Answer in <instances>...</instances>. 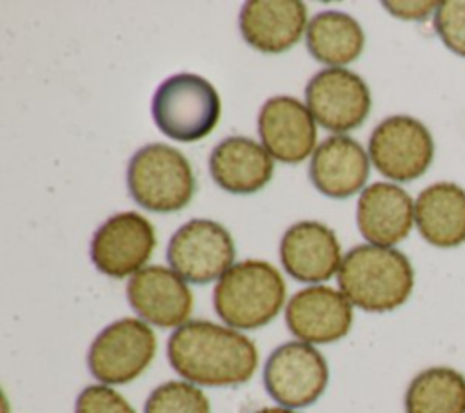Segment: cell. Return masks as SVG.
<instances>
[{
    "label": "cell",
    "mask_w": 465,
    "mask_h": 413,
    "mask_svg": "<svg viewBox=\"0 0 465 413\" xmlns=\"http://www.w3.org/2000/svg\"><path fill=\"white\" fill-rule=\"evenodd\" d=\"M167 357L176 373L200 386H240L258 366L251 338L209 320H189L176 327L167 342Z\"/></svg>",
    "instance_id": "1"
},
{
    "label": "cell",
    "mask_w": 465,
    "mask_h": 413,
    "mask_svg": "<svg viewBox=\"0 0 465 413\" xmlns=\"http://www.w3.org/2000/svg\"><path fill=\"white\" fill-rule=\"evenodd\" d=\"M338 286L351 304L363 311L385 313L400 307L414 287L409 258L392 247L356 246L341 260Z\"/></svg>",
    "instance_id": "2"
},
{
    "label": "cell",
    "mask_w": 465,
    "mask_h": 413,
    "mask_svg": "<svg viewBox=\"0 0 465 413\" xmlns=\"http://www.w3.org/2000/svg\"><path fill=\"white\" fill-rule=\"evenodd\" d=\"M214 309L232 329H256L271 322L283 306L285 282L263 260L232 264L214 287Z\"/></svg>",
    "instance_id": "3"
},
{
    "label": "cell",
    "mask_w": 465,
    "mask_h": 413,
    "mask_svg": "<svg viewBox=\"0 0 465 413\" xmlns=\"http://www.w3.org/2000/svg\"><path fill=\"white\" fill-rule=\"evenodd\" d=\"M220 107L213 84L193 73L165 78L151 104L158 129L178 142H196L207 136L220 120Z\"/></svg>",
    "instance_id": "4"
},
{
    "label": "cell",
    "mask_w": 465,
    "mask_h": 413,
    "mask_svg": "<svg viewBox=\"0 0 465 413\" xmlns=\"http://www.w3.org/2000/svg\"><path fill=\"white\" fill-rule=\"evenodd\" d=\"M127 187L143 209L173 213L189 204L194 193V175L189 160L173 146L147 144L129 162Z\"/></svg>",
    "instance_id": "5"
},
{
    "label": "cell",
    "mask_w": 465,
    "mask_h": 413,
    "mask_svg": "<svg viewBox=\"0 0 465 413\" xmlns=\"http://www.w3.org/2000/svg\"><path fill=\"white\" fill-rule=\"evenodd\" d=\"M156 351L153 329L138 318H120L93 340L89 371L102 384H127L151 364Z\"/></svg>",
    "instance_id": "6"
},
{
    "label": "cell",
    "mask_w": 465,
    "mask_h": 413,
    "mask_svg": "<svg viewBox=\"0 0 465 413\" xmlns=\"http://www.w3.org/2000/svg\"><path fill=\"white\" fill-rule=\"evenodd\" d=\"M329 380L323 355L307 342H285L267 358L263 384L283 408H305L320 398Z\"/></svg>",
    "instance_id": "7"
},
{
    "label": "cell",
    "mask_w": 465,
    "mask_h": 413,
    "mask_svg": "<svg viewBox=\"0 0 465 413\" xmlns=\"http://www.w3.org/2000/svg\"><path fill=\"white\" fill-rule=\"evenodd\" d=\"M434 155L429 129L407 115L389 116L376 126L369 138V156L387 178L409 182L421 176Z\"/></svg>",
    "instance_id": "8"
},
{
    "label": "cell",
    "mask_w": 465,
    "mask_h": 413,
    "mask_svg": "<svg viewBox=\"0 0 465 413\" xmlns=\"http://www.w3.org/2000/svg\"><path fill=\"white\" fill-rule=\"evenodd\" d=\"M167 260L171 269L183 280L207 284L232 266L234 242L222 224L194 218L171 237Z\"/></svg>",
    "instance_id": "9"
},
{
    "label": "cell",
    "mask_w": 465,
    "mask_h": 413,
    "mask_svg": "<svg viewBox=\"0 0 465 413\" xmlns=\"http://www.w3.org/2000/svg\"><path fill=\"white\" fill-rule=\"evenodd\" d=\"M305 102L312 118L334 133L361 126L371 111L367 84L345 67H327L316 73L305 87Z\"/></svg>",
    "instance_id": "10"
},
{
    "label": "cell",
    "mask_w": 465,
    "mask_h": 413,
    "mask_svg": "<svg viewBox=\"0 0 465 413\" xmlns=\"http://www.w3.org/2000/svg\"><path fill=\"white\" fill-rule=\"evenodd\" d=\"M154 244V229L145 217L134 211L116 213L93 235L91 260L102 273L122 278L142 269Z\"/></svg>",
    "instance_id": "11"
},
{
    "label": "cell",
    "mask_w": 465,
    "mask_h": 413,
    "mask_svg": "<svg viewBox=\"0 0 465 413\" xmlns=\"http://www.w3.org/2000/svg\"><path fill=\"white\" fill-rule=\"evenodd\" d=\"M285 322L300 342L329 344L349 333L352 304L329 286H309L287 302Z\"/></svg>",
    "instance_id": "12"
},
{
    "label": "cell",
    "mask_w": 465,
    "mask_h": 413,
    "mask_svg": "<svg viewBox=\"0 0 465 413\" xmlns=\"http://www.w3.org/2000/svg\"><path fill=\"white\" fill-rule=\"evenodd\" d=\"M127 300L136 315L158 327H180L193 309L189 286L163 266H149L134 273L127 284Z\"/></svg>",
    "instance_id": "13"
},
{
    "label": "cell",
    "mask_w": 465,
    "mask_h": 413,
    "mask_svg": "<svg viewBox=\"0 0 465 413\" xmlns=\"http://www.w3.org/2000/svg\"><path fill=\"white\" fill-rule=\"evenodd\" d=\"M258 133L269 155L285 164L302 162L316 144V126L309 107L285 95L272 96L262 106Z\"/></svg>",
    "instance_id": "14"
},
{
    "label": "cell",
    "mask_w": 465,
    "mask_h": 413,
    "mask_svg": "<svg viewBox=\"0 0 465 413\" xmlns=\"http://www.w3.org/2000/svg\"><path fill=\"white\" fill-rule=\"evenodd\" d=\"M340 258L334 231L314 220L291 226L280 242L282 266L300 282L329 280L340 269Z\"/></svg>",
    "instance_id": "15"
},
{
    "label": "cell",
    "mask_w": 465,
    "mask_h": 413,
    "mask_svg": "<svg viewBox=\"0 0 465 413\" xmlns=\"http://www.w3.org/2000/svg\"><path fill=\"white\" fill-rule=\"evenodd\" d=\"M356 222L367 242L391 247L411 233L414 222L412 198L396 184H371L360 195Z\"/></svg>",
    "instance_id": "16"
},
{
    "label": "cell",
    "mask_w": 465,
    "mask_h": 413,
    "mask_svg": "<svg viewBox=\"0 0 465 413\" xmlns=\"http://www.w3.org/2000/svg\"><path fill=\"white\" fill-rule=\"evenodd\" d=\"M305 24L307 7L300 0H251L240 11V31L245 42L271 55L294 45Z\"/></svg>",
    "instance_id": "17"
},
{
    "label": "cell",
    "mask_w": 465,
    "mask_h": 413,
    "mask_svg": "<svg viewBox=\"0 0 465 413\" xmlns=\"http://www.w3.org/2000/svg\"><path fill=\"white\" fill-rule=\"evenodd\" d=\"M309 176L325 196L349 198L363 187L369 176L367 153L351 136H329L314 149Z\"/></svg>",
    "instance_id": "18"
},
{
    "label": "cell",
    "mask_w": 465,
    "mask_h": 413,
    "mask_svg": "<svg viewBox=\"0 0 465 413\" xmlns=\"http://www.w3.org/2000/svg\"><path fill=\"white\" fill-rule=\"evenodd\" d=\"M272 158L252 138H223L209 156L213 180L225 191L247 195L262 189L272 176Z\"/></svg>",
    "instance_id": "19"
},
{
    "label": "cell",
    "mask_w": 465,
    "mask_h": 413,
    "mask_svg": "<svg viewBox=\"0 0 465 413\" xmlns=\"http://www.w3.org/2000/svg\"><path fill=\"white\" fill-rule=\"evenodd\" d=\"M414 220L421 237L438 247L465 242V191L452 182L425 187L414 204Z\"/></svg>",
    "instance_id": "20"
},
{
    "label": "cell",
    "mask_w": 465,
    "mask_h": 413,
    "mask_svg": "<svg viewBox=\"0 0 465 413\" xmlns=\"http://www.w3.org/2000/svg\"><path fill=\"white\" fill-rule=\"evenodd\" d=\"M307 49L322 64L340 67L360 56L365 35L360 24L341 11H322L307 24Z\"/></svg>",
    "instance_id": "21"
},
{
    "label": "cell",
    "mask_w": 465,
    "mask_h": 413,
    "mask_svg": "<svg viewBox=\"0 0 465 413\" xmlns=\"http://www.w3.org/2000/svg\"><path fill=\"white\" fill-rule=\"evenodd\" d=\"M405 413H465V377L443 366L418 373L405 393Z\"/></svg>",
    "instance_id": "22"
},
{
    "label": "cell",
    "mask_w": 465,
    "mask_h": 413,
    "mask_svg": "<svg viewBox=\"0 0 465 413\" xmlns=\"http://www.w3.org/2000/svg\"><path fill=\"white\" fill-rule=\"evenodd\" d=\"M143 413H211L200 388L183 380H169L149 395Z\"/></svg>",
    "instance_id": "23"
},
{
    "label": "cell",
    "mask_w": 465,
    "mask_h": 413,
    "mask_svg": "<svg viewBox=\"0 0 465 413\" xmlns=\"http://www.w3.org/2000/svg\"><path fill=\"white\" fill-rule=\"evenodd\" d=\"M434 27L452 53L465 56V0L440 2Z\"/></svg>",
    "instance_id": "24"
},
{
    "label": "cell",
    "mask_w": 465,
    "mask_h": 413,
    "mask_svg": "<svg viewBox=\"0 0 465 413\" xmlns=\"http://www.w3.org/2000/svg\"><path fill=\"white\" fill-rule=\"evenodd\" d=\"M74 413H136L133 406L105 384L87 386L76 398Z\"/></svg>",
    "instance_id": "25"
},
{
    "label": "cell",
    "mask_w": 465,
    "mask_h": 413,
    "mask_svg": "<svg viewBox=\"0 0 465 413\" xmlns=\"http://www.w3.org/2000/svg\"><path fill=\"white\" fill-rule=\"evenodd\" d=\"M383 7L403 20H423L438 9V2H383Z\"/></svg>",
    "instance_id": "26"
},
{
    "label": "cell",
    "mask_w": 465,
    "mask_h": 413,
    "mask_svg": "<svg viewBox=\"0 0 465 413\" xmlns=\"http://www.w3.org/2000/svg\"><path fill=\"white\" fill-rule=\"evenodd\" d=\"M254 413H296V411H292L289 408H263V409H258Z\"/></svg>",
    "instance_id": "27"
}]
</instances>
